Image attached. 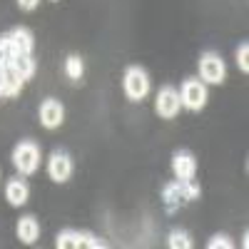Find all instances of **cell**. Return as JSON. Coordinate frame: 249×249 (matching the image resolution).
Listing matches in <instances>:
<instances>
[{"instance_id": "1", "label": "cell", "mask_w": 249, "mask_h": 249, "mask_svg": "<svg viewBox=\"0 0 249 249\" xmlns=\"http://www.w3.org/2000/svg\"><path fill=\"white\" fill-rule=\"evenodd\" d=\"M35 70V35L23 25L0 35V100H15Z\"/></svg>"}, {"instance_id": "2", "label": "cell", "mask_w": 249, "mask_h": 249, "mask_svg": "<svg viewBox=\"0 0 249 249\" xmlns=\"http://www.w3.org/2000/svg\"><path fill=\"white\" fill-rule=\"evenodd\" d=\"M122 90L127 95V100L132 102H142L150 92V75L144 68L140 65H130L124 70V77H122Z\"/></svg>"}, {"instance_id": "3", "label": "cell", "mask_w": 249, "mask_h": 249, "mask_svg": "<svg viewBox=\"0 0 249 249\" xmlns=\"http://www.w3.org/2000/svg\"><path fill=\"white\" fill-rule=\"evenodd\" d=\"M13 164L20 175H35L40 167V147L30 140H23L13 147Z\"/></svg>"}, {"instance_id": "4", "label": "cell", "mask_w": 249, "mask_h": 249, "mask_svg": "<svg viewBox=\"0 0 249 249\" xmlns=\"http://www.w3.org/2000/svg\"><path fill=\"white\" fill-rule=\"evenodd\" d=\"M199 75H202V82H210V85H222L224 77H227V65L222 55L207 50L202 57H199Z\"/></svg>"}, {"instance_id": "5", "label": "cell", "mask_w": 249, "mask_h": 249, "mask_svg": "<svg viewBox=\"0 0 249 249\" xmlns=\"http://www.w3.org/2000/svg\"><path fill=\"white\" fill-rule=\"evenodd\" d=\"M179 100H182V107L192 110V112H199L204 105H207V85L202 80H184L182 82V90H179Z\"/></svg>"}, {"instance_id": "6", "label": "cell", "mask_w": 249, "mask_h": 249, "mask_svg": "<svg viewBox=\"0 0 249 249\" xmlns=\"http://www.w3.org/2000/svg\"><path fill=\"white\" fill-rule=\"evenodd\" d=\"M179 107H182L179 92H177L172 85H164V88L157 92V97H155V112H157L160 117H164V120H172V117H177Z\"/></svg>"}, {"instance_id": "7", "label": "cell", "mask_w": 249, "mask_h": 249, "mask_svg": "<svg viewBox=\"0 0 249 249\" xmlns=\"http://www.w3.org/2000/svg\"><path fill=\"white\" fill-rule=\"evenodd\" d=\"M48 175L53 182L62 184L72 177V157L65 152V150H55L50 157H48Z\"/></svg>"}, {"instance_id": "8", "label": "cell", "mask_w": 249, "mask_h": 249, "mask_svg": "<svg viewBox=\"0 0 249 249\" xmlns=\"http://www.w3.org/2000/svg\"><path fill=\"white\" fill-rule=\"evenodd\" d=\"M62 122H65V107H62V102L48 97L43 105H40V124H43L45 130H57Z\"/></svg>"}, {"instance_id": "9", "label": "cell", "mask_w": 249, "mask_h": 249, "mask_svg": "<svg viewBox=\"0 0 249 249\" xmlns=\"http://www.w3.org/2000/svg\"><path fill=\"white\" fill-rule=\"evenodd\" d=\"M172 172L175 179H195L197 175V160L190 150H177L172 155Z\"/></svg>"}, {"instance_id": "10", "label": "cell", "mask_w": 249, "mask_h": 249, "mask_svg": "<svg viewBox=\"0 0 249 249\" xmlns=\"http://www.w3.org/2000/svg\"><path fill=\"white\" fill-rule=\"evenodd\" d=\"M5 199H8L10 207H25L28 199H30V187L25 184V179H8Z\"/></svg>"}, {"instance_id": "11", "label": "cell", "mask_w": 249, "mask_h": 249, "mask_svg": "<svg viewBox=\"0 0 249 249\" xmlns=\"http://www.w3.org/2000/svg\"><path fill=\"white\" fill-rule=\"evenodd\" d=\"M15 234H18V239L23 242V244H35L37 242V237H40V224H37V219L35 217H20L18 219V227H15Z\"/></svg>"}, {"instance_id": "12", "label": "cell", "mask_w": 249, "mask_h": 249, "mask_svg": "<svg viewBox=\"0 0 249 249\" xmlns=\"http://www.w3.org/2000/svg\"><path fill=\"white\" fill-rule=\"evenodd\" d=\"M162 199H164V207H167V212L172 214L179 204H184L187 199H184V195H182V184H179V179H175V182H170V184H164L162 187Z\"/></svg>"}, {"instance_id": "13", "label": "cell", "mask_w": 249, "mask_h": 249, "mask_svg": "<svg viewBox=\"0 0 249 249\" xmlns=\"http://www.w3.org/2000/svg\"><path fill=\"white\" fill-rule=\"evenodd\" d=\"M55 247L57 249H80L82 247V232H77V230H62V232H57Z\"/></svg>"}, {"instance_id": "14", "label": "cell", "mask_w": 249, "mask_h": 249, "mask_svg": "<svg viewBox=\"0 0 249 249\" xmlns=\"http://www.w3.org/2000/svg\"><path fill=\"white\" fill-rule=\"evenodd\" d=\"M65 75L75 82H80V77L85 75V62H82L80 55H68L65 57Z\"/></svg>"}, {"instance_id": "15", "label": "cell", "mask_w": 249, "mask_h": 249, "mask_svg": "<svg viewBox=\"0 0 249 249\" xmlns=\"http://www.w3.org/2000/svg\"><path fill=\"white\" fill-rule=\"evenodd\" d=\"M167 244L172 249H190L192 247V237H190V232H184V230H172L170 237H167Z\"/></svg>"}, {"instance_id": "16", "label": "cell", "mask_w": 249, "mask_h": 249, "mask_svg": "<svg viewBox=\"0 0 249 249\" xmlns=\"http://www.w3.org/2000/svg\"><path fill=\"white\" fill-rule=\"evenodd\" d=\"M82 247H85V249H105L107 242L102 237H95L92 232H82Z\"/></svg>"}, {"instance_id": "17", "label": "cell", "mask_w": 249, "mask_h": 249, "mask_svg": "<svg viewBox=\"0 0 249 249\" xmlns=\"http://www.w3.org/2000/svg\"><path fill=\"white\" fill-rule=\"evenodd\" d=\"M237 65H239V70L244 75L249 72V43H242L237 48Z\"/></svg>"}, {"instance_id": "18", "label": "cell", "mask_w": 249, "mask_h": 249, "mask_svg": "<svg viewBox=\"0 0 249 249\" xmlns=\"http://www.w3.org/2000/svg\"><path fill=\"white\" fill-rule=\"evenodd\" d=\"M207 247H210V249H232L234 242L227 237V234H214L210 242H207Z\"/></svg>"}, {"instance_id": "19", "label": "cell", "mask_w": 249, "mask_h": 249, "mask_svg": "<svg viewBox=\"0 0 249 249\" xmlns=\"http://www.w3.org/2000/svg\"><path fill=\"white\" fill-rule=\"evenodd\" d=\"M37 5H40V0H18V8L25 10V13H33Z\"/></svg>"}, {"instance_id": "20", "label": "cell", "mask_w": 249, "mask_h": 249, "mask_svg": "<svg viewBox=\"0 0 249 249\" xmlns=\"http://www.w3.org/2000/svg\"><path fill=\"white\" fill-rule=\"evenodd\" d=\"M53 3H57V0H53Z\"/></svg>"}]
</instances>
